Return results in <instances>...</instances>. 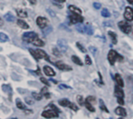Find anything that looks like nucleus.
Segmentation results:
<instances>
[{
    "mask_svg": "<svg viewBox=\"0 0 133 119\" xmlns=\"http://www.w3.org/2000/svg\"><path fill=\"white\" fill-rule=\"evenodd\" d=\"M108 59L110 62V64L111 66H114L115 62L118 60V61H122L123 60V57L121 56L120 55H118V53L116 52V51L114 50H110V51L108 52Z\"/></svg>",
    "mask_w": 133,
    "mask_h": 119,
    "instance_id": "f257e3e1",
    "label": "nucleus"
},
{
    "mask_svg": "<svg viewBox=\"0 0 133 119\" xmlns=\"http://www.w3.org/2000/svg\"><path fill=\"white\" fill-rule=\"evenodd\" d=\"M118 26L120 30L123 32L125 34H129V33H131L132 31V26L128 24L125 21H121V22L118 23Z\"/></svg>",
    "mask_w": 133,
    "mask_h": 119,
    "instance_id": "f03ea898",
    "label": "nucleus"
},
{
    "mask_svg": "<svg viewBox=\"0 0 133 119\" xmlns=\"http://www.w3.org/2000/svg\"><path fill=\"white\" fill-rule=\"evenodd\" d=\"M37 36H38L35 32L30 31V32H25L23 34V40L27 43H32L33 40Z\"/></svg>",
    "mask_w": 133,
    "mask_h": 119,
    "instance_id": "7ed1b4c3",
    "label": "nucleus"
},
{
    "mask_svg": "<svg viewBox=\"0 0 133 119\" xmlns=\"http://www.w3.org/2000/svg\"><path fill=\"white\" fill-rule=\"evenodd\" d=\"M42 117L46 118H58V112L51 109V110H47V111H44L42 112L41 114Z\"/></svg>",
    "mask_w": 133,
    "mask_h": 119,
    "instance_id": "20e7f679",
    "label": "nucleus"
},
{
    "mask_svg": "<svg viewBox=\"0 0 133 119\" xmlns=\"http://www.w3.org/2000/svg\"><path fill=\"white\" fill-rule=\"evenodd\" d=\"M69 20L71 21V24H76L77 23H83V17H81V15L73 13L72 15L69 16Z\"/></svg>",
    "mask_w": 133,
    "mask_h": 119,
    "instance_id": "39448f33",
    "label": "nucleus"
},
{
    "mask_svg": "<svg viewBox=\"0 0 133 119\" xmlns=\"http://www.w3.org/2000/svg\"><path fill=\"white\" fill-rule=\"evenodd\" d=\"M37 24L38 25V26L41 29H44L48 24V20L45 17H38L37 18Z\"/></svg>",
    "mask_w": 133,
    "mask_h": 119,
    "instance_id": "423d86ee",
    "label": "nucleus"
},
{
    "mask_svg": "<svg viewBox=\"0 0 133 119\" xmlns=\"http://www.w3.org/2000/svg\"><path fill=\"white\" fill-rule=\"evenodd\" d=\"M124 17L127 20H129V21H132L133 20V9L131 7L127 6L125 8Z\"/></svg>",
    "mask_w": 133,
    "mask_h": 119,
    "instance_id": "0eeeda50",
    "label": "nucleus"
},
{
    "mask_svg": "<svg viewBox=\"0 0 133 119\" xmlns=\"http://www.w3.org/2000/svg\"><path fill=\"white\" fill-rule=\"evenodd\" d=\"M55 66H57L60 70H62V71H71V70H72V68L71 66H68V65L65 64V63H62L60 61L55 62Z\"/></svg>",
    "mask_w": 133,
    "mask_h": 119,
    "instance_id": "6e6552de",
    "label": "nucleus"
},
{
    "mask_svg": "<svg viewBox=\"0 0 133 119\" xmlns=\"http://www.w3.org/2000/svg\"><path fill=\"white\" fill-rule=\"evenodd\" d=\"M57 45L58 46V48H60V50L62 52H66L68 49V45H67V43L65 40L63 39H58L57 41Z\"/></svg>",
    "mask_w": 133,
    "mask_h": 119,
    "instance_id": "1a4fd4ad",
    "label": "nucleus"
},
{
    "mask_svg": "<svg viewBox=\"0 0 133 119\" xmlns=\"http://www.w3.org/2000/svg\"><path fill=\"white\" fill-rule=\"evenodd\" d=\"M44 72L45 73L46 75H47V76H55V75H56L55 72L53 70L52 68H51L50 66H44Z\"/></svg>",
    "mask_w": 133,
    "mask_h": 119,
    "instance_id": "9d476101",
    "label": "nucleus"
},
{
    "mask_svg": "<svg viewBox=\"0 0 133 119\" xmlns=\"http://www.w3.org/2000/svg\"><path fill=\"white\" fill-rule=\"evenodd\" d=\"M121 86H115L114 87V95L117 97H123L125 96V94H124V91L123 90H121V88H120Z\"/></svg>",
    "mask_w": 133,
    "mask_h": 119,
    "instance_id": "9b49d317",
    "label": "nucleus"
},
{
    "mask_svg": "<svg viewBox=\"0 0 133 119\" xmlns=\"http://www.w3.org/2000/svg\"><path fill=\"white\" fill-rule=\"evenodd\" d=\"M31 44H33L34 45L38 46V47H44V42L42 40H41L38 37V36H37L35 37V38L33 40V41H32Z\"/></svg>",
    "mask_w": 133,
    "mask_h": 119,
    "instance_id": "f8f14e48",
    "label": "nucleus"
},
{
    "mask_svg": "<svg viewBox=\"0 0 133 119\" xmlns=\"http://www.w3.org/2000/svg\"><path fill=\"white\" fill-rule=\"evenodd\" d=\"M114 112H115L116 115L122 116V117H125L127 115V112H126L125 109V108H123V107H117L115 109V111H114Z\"/></svg>",
    "mask_w": 133,
    "mask_h": 119,
    "instance_id": "ddd939ff",
    "label": "nucleus"
},
{
    "mask_svg": "<svg viewBox=\"0 0 133 119\" xmlns=\"http://www.w3.org/2000/svg\"><path fill=\"white\" fill-rule=\"evenodd\" d=\"M58 104L62 106V107H69L71 108V106L72 104V103L70 102L67 99H61L58 100Z\"/></svg>",
    "mask_w": 133,
    "mask_h": 119,
    "instance_id": "4468645a",
    "label": "nucleus"
},
{
    "mask_svg": "<svg viewBox=\"0 0 133 119\" xmlns=\"http://www.w3.org/2000/svg\"><path fill=\"white\" fill-rule=\"evenodd\" d=\"M115 80H116V82H117V83H118V85L119 86H121V87H124V86H125V84H124V81H123V79H122V78H121V75L120 74H118V73H117L116 75H115Z\"/></svg>",
    "mask_w": 133,
    "mask_h": 119,
    "instance_id": "2eb2a0df",
    "label": "nucleus"
},
{
    "mask_svg": "<svg viewBox=\"0 0 133 119\" xmlns=\"http://www.w3.org/2000/svg\"><path fill=\"white\" fill-rule=\"evenodd\" d=\"M68 9H69V10L72 13H76V14H79V15L82 14V10L80 9H79L78 7L75 6L70 5V6H68Z\"/></svg>",
    "mask_w": 133,
    "mask_h": 119,
    "instance_id": "dca6fc26",
    "label": "nucleus"
},
{
    "mask_svg": "<svg viewBox=\"0 0 133 119\" xmlns=\"http://www.w3.org/2000/svg\"><path fill=\"white\" fill-rule=\"evenodd\" d=\"M17 24L20 27H21L22 29H25V30H27L29 28V25L26 24L25 21L22 20H17Z\"/></svg>",
    "mask_w": 133,
    "mask_h": 119,
    "instance_id": "f3484780",
    "label": "nucleus"
},
{
    "mask_svg": "<svg viewBox=\"0 0 133 119\" xmlns=\"http://www.w3.org/2000/svg\"><path fill=\"white\" fill-rule=\"evenodd\" d=\"M76 29L77 30L78 32H79V33H81V34L86 33V26H84L81 23L79 24H76Z\"/></svg>",
    "mask_w": 133,
    "mask_h": 119,
    "instance_id": "a211bd4d",
    "label": "nucleus"
},
{
    "mask_svg": "<svg viewBox=\"0 0 133 119\" xmlns=\"http://www.w3.org/2000/svg\"><path fill=\"white\" fill-rule=\"evenodd\" d=\"M17 16L20 17H22V18H25V17H27V13H26L24 9H17Z\"/></svg>",
    "mask_w": 133,
    "mask_h": 119,
    "instance_id": "6ab92c4d",
    "label": "nucleus"
},
{
    "mask_svg": "<svg viewBox=\"0 0 133 119\" xmlns=\"http://www.w3.org/2000/svg\"><path fill=\"white\" fill-rule=\"evenodd\" d=\"M37 53H38V58L41 59V58H47V55L44 51L41 50V49H37L36 50Z\"/></svg>",
    "mask_w": 133,
    "mask_h": 119,
    "instance_id": "aec40b11",
    "label": "nucleus"
},
{
    "mask_svg": "<svg viewBox=\"0 0 133 119\" xmlns=\"http://www.w3.org/2000/svg\"><path fill=\"white\" fill-rule=\"evenodd\" d=\"M72 61L75 64L78 65V66H83V62L81 61V59L76 55H72Z\"/></svg>",
    "mask_w": 133,
    "mask_h": 119,
    "instance_id": "412c9836",
    "label": "nucleus"
},
{
    "mask_svg": "<svg viewBox=\"0 0 133 119\" xmlns=\"http://www.w3.org/2000/svg\"><path fill=\"white\" fill-rule=\"evenodd\" d=\"M4 18L6 19V20L8 21V22H13V21L16 20L14 16L10 13H7L6 15L4 16Z\"/></svg>",
    "mask_w": 133,
    "mask_h": 119,
    "instance_id": "4be33fe9",
    "label": "nucleus"
},
{
    "mask_svg": "<svg viewBox=\"0 0 133 119\" xmlns=\"http://www.w3.org/2000/svg\"><path fill=\"white\" fill-rule=\"evenodd\" d=\"M53 30V28L51 26H46L45 28H44L43 31H42V33H43V35L44 36H47L49 34H51Z\"/></svg>",
    "mask_w": 133,
    "mask_h": 119,
    "instance_id": "5701e85b",
    "label": "nucleus"
},
{
    "mask_svg": "<svg viewBox=\"0 0 133 119\" xmlns=\"http://www.w3.org/2000/svg\"><path fill=\"white\" fill-rule=\"evenodd\" d=\"M108 34L111 36V41H112V43L114 45H116L117 44V42H118V41H117V34H115V33H114V32H112V31H109L108 32Z\"/></svg>",
    "mask_w": 133,
    "mask_h": 119,
    "instance_id": "b1692460",
    "label": "nucleus"
},
{
    "mask_svg": "<svg viewBox=\"0 0 133 119\" xmlns=\"http://www.w3.org/2000/svg\"><path fill=\"white\" fill-rule=\"evenodd\" d=\"M9 40V37L6 34H5L4 33H2V32L0 33V42L4 43V42L8 41Z\"/></svg>",
    "mask_w": 133,
    "mask_h": 119,
    "instance_id": "393cba45",
    "label": "nucleus"
},
{
    "mask_svg": "<svg viewBox=\"0 0 133 119\" xmlns=\"http://www.w3.org/2000/svg\"><path fill=\"white\" fill-rule=\"evenodd\" d=\"M17 107L20 110H25L26 109V106L23 104V102H21L20 99H17Z\"/></svg>",
    "mask_w": 133,
    "mask_h": 119,
    "instance_id": "a878e982",
    "label": "nucleus"
},
{
    "mask_svg": "<svg viewBox=\"0 0 133 119\" xmlns=\"http://www.w3.org/2000/svg\"><path fill=\"white\" fill-rule=\"evenodd\" d=\"M101 15H102V17H105V18H108L111 17V13L110 12L108 11V9H102V11H101Z\"/></svg>",
    "mask_w": 133,
    "mask_h": 119,
    "instance_id": "bb28decb",
    "label": "nucleus"
},
{
    "mask_svg": "<svg viewBox=\"0 0 133 119\" xmlns=\"http://www.w3.org/2000/svg\"><path fill=\"white\" fill-rule=\"evenodd\" d=\"M100 109H101L102 111H106L107 113H109V111L108 110L107 107H106V106L104 105V100H103L102 99H100Z\"/></svg>",
    "mask_w": 133,
    "mask_h": 119,
    "instance_id": "cd10ccee",
    "label": "nucleus"
},
{
    "mask_svg": "<svg viewBox=\"0 0 133 119\" xmlns=\"http://www.w3.org/2000/svg\"><path fill=\"white\" fill-rule=\"evenodd\" d=\"M85 106H86V107L87 108V110L89 111L90 112H94L95 111V109H94V107L91 105V104L90 103H89L88 101L86 100V102H85Z\"/></svg>",
    "mask_w": 133,
    "mask_h": 119,
    "instance_id": "c85d7f7f",
    "label": "nucleus"
},
{
    "mask_svg": "<svg viewBox=\"0 0 133 119\" xmlns=\"http://www.w3.org/2000/svg\"><path fill=\"white\" fill-rule=\"evenodd\" d=\"M31 95H32V96H33L36 100H41V98H42V96H41V94L35 93V92H33V93L31 94Z\"/></svg>",
    "mask_w": 133,
    "mask_h": 119,
    "instance_id": "c756f323",
    "label": "nucleus"
},
{
    "mask_svg": "<svg viewBox=\"0 0 133 119\" xmlns=\"http://www.w3.org/2000/svg\"><path fill=\"white\" fill-rule=\"evenodd\" d=\"M86 33L88 35H92L93 34V30L91 26H86Z\"/></svg>",
    "mask_w": 133,
    "mask_h": 119,
    "instance_id": "7c9ffc66",
    "label": "nucleus"
},
{
    "mask_svg": "<svg viewBox=\"0 0 133 119\" xmlns=\"http://www.w3.org/2000/svg\"><path fill=\"white\" fill-rule=\"evenodd\" d=\"M76 100H77V102L79 103V104L81 105V106L85 104V102H84V100H83V97L82 96H80V95H78V96H77Z\"/></svg>",
    "mask_w": 133,
    "mask_h": 119,
    "instance_id": "2f4dec72",
    "label": "nucleus"
},
{
    "mask_svg": "<svg viewBox=\"0 0 133 119\" xmlns=\"http://www.w3.org/2000/svg\"><path fill=\"white\" fill-rule=\"evenodd\" d=\"M76 47L81 51V52H83V53H86L87 52V49L85 48H83V46L80 44V43L76 42Z\"/></svg>",
    "mask_w": 133,
    "mask_h": 119,
    "instance_id": "473e14b6",
    "label": "nucleus"
},
{
    "mask_svg": "<svg viewBox=\"0 0 133 119\" xmlns=\"http://www.w3.org/2000/svg\"><path fill=\"white\" fill-rule=\"evenodd\" d=\"M29 51H30V53L31 54V55L34 56V58L36 59V60L39 59V58H38V53H37L36 50H34V49H31V48H30Z\"/></svg>",
    "mask_w": 133,
    "mask_h": 119,
    "instance_id": "72a5a7b5",
    "label": "nucleus"
},
{
    "mask_svg": "<svg viewBox=\"0 0 133 119\" xmlns=\"http://www.w3.org/2000/svg\"><path fill=\"white\" fill-rule=\"evenodd\" d=\"M87 101H88L90 104H95L96 103V98L93 96H89L86 99Z\"/></svg>",
    "mask_w": 133,
    "mask_h": 119,
    "instance_id": "f704fd0d",
    "label": "nucleus"
},
{
    "mask_svg": "<svg viewBox=\"0 0 133 119\" xmlns=\"http://www.w3.org/2000/svg\"><path fill=\"white\" fill-rule=\"evenodd\" d=\"M52 52H53V55H55L56 57H61V53L59 52V51L58 50V48H53Z\"/></svg>",
    "mask_w": 133,
    "mask_h": 119,
    "instance_id": "c9c22d12",
    "label": "nucleus"
},
{
    "mask_svg": "<svg viewBox=\"0 0 133 119\" xmlns=\"http://www.w3.org/2000/svg\"><path fill=\"white\" fill-rule=\"evenodd\" d=\"M85 63H86V65H87V66H90V65L92 64V60L89 55H87L85 57Z\"/></svg>",
    "mask_w": 133,
    "mask_h": 119,
    "instance_id": "e433bc0d",
    "label": "nucleus"
},
{
    "mask_svg": "<svg viewBox=\"0 0 133 119\" xmlns=\"http://www.w3.org/2000/svg\"><path fill=\"white\" fill-rule=\"evenodd\" d=\"M89 51L91 52L92 54L95 55V53L97 51V48H95V47H93V46H89Z\"/></svg>",
    "mask_w": 133,
    "mask_h": 119,
    "instance_id": "4c0bfd02",
    "label": "nucleus"
},
{
    "mask_svg": "<svg viewBox=\"0 0 133 119\" xmlns=\"http://www.w3.org/2000/svg\"><path fill=\"white\" fill-rule=\"evenodd\" d=\"M47 12L48 13L51 17H55V13L53 11V10L50 9H47Z\"/></svg>",
    "mask_w": 133,
    "mask_h": 119,
    "instance_id": "58836bf2",
    "label": "nucleus"
},
{
    "mask_svg": "<svg viewBox=\"0 0 133 119\" xmlns=\"http://www.w3.org/2000/svg\"><path fill=\"white\" fill-rule=\"evenodd\" d=\"M25 101L26 102V104H30V105H31V104H34V100H32L30 97H26L25 98Z\"/></svg>",
    "mask_w": 133,
    "mask_h": 119,
    "instance_id": "ea45409f",
    "label": "nucleus"
},
{
    "mask_svg": "<svg viewBox=\"0 0 133 119\" xmlns=\"http://www.w3.org/2000/svg\"><path fill=\"white\" fill-rule=\"evenodd\" d=\"M93 6L96 9H100V8H101V4L99 3V2H93Z\"/></svg>",
    "mask_w": 133,
    "mask_h": 119,
    "instance_id": "a19ab883",
    "label": "nucleus"
},
{
    "mask_svg": "<svg viewBox=\"0 0 133 119\" xmlns=\"http://www.w3.org/2000/svg\"><path fill=\"white\" fill-rule=\"evenodd\" d=\"M117 100H118V103L120 105H124V104H125L123 97H117Z\"/></svg>",
    "mask_w": 133,
    "mask_h": 119,
    "instance_id": "79ce46f5",
    "label": "nucleus"
},
{
    "mask_svg": "<svg viewBox=\"0 0 133 119\" xmlns=\"http://www.w3.org/2000/svg\"><path fill=\"white\" fill-rule=\"evenodd\" d=\"M41 82L43 83H44L46 86H50V83H49V82H48V81H47V80L45 78L41 77Z\"/></svg>",
    "mask_w": 133,
    "mask_h": 119,
    "instance_id": "37998d69",
    "label": "nucleus"
},
{
    "mask_svg": "<svg viewBox=\"0 0 133 119\" xmlns=\"http://www.w3.org/2000/svg\"><path fill=\"white\" fill-rule=\"evenodd\" d=\"M60 26H61L60 27H61L62 29H63V30H66V31H69V32H71V30H70L69 28H68V27H67V26H66L65 24H61Z\"/></svg>",
    "mask_w": 133,
    "mask_h": 119,
    "instance_id": "c03bdc74",
    "label": "nucleus"
},
{
    "mask_svg": "<svg viewBox=\"0 0 133 119\" xmlns=\"http://www.w3.org/2000/svg\"><path fill=\"white\" fill-rule=\"evenodd\" d=\"M59 88L60 89H64V88H65V89H72V87H71V86H66V85H65V84H62V85H60L59 86Z\"/></svg>",
    "mask_w": 133,
    "mask_h": 119,
    "instance_id": "a18cd8bd",
    "label": "nucleus"
},
{
    "mask_svg": "<svg viewBox=\"0 0 133 119\" xmlns=\"http://www.w3.org/2000/svg\"><path fill=\"white\" fill-rule=\"evenodd\" d=\"M47 93V87H43L41 89V94H44V96Z\"/></svg>",
    "mask_w": 133,
    "mask_h": 119,
    "instance_id": "49530a36",
    "label": "nucleus"
},
{
    "mask_svg": "<svg viewBox=\"0 0 133 119\" xmlns=\"http://www.w3.org/2000/svg\"><path fill=\"white\" fill-rule=\"evenodd\" d=\"M103 25H104V26H111L113 25V24H111L110 21H107V22H104V23L103 24Z\"/></svg>",
    "mask_w": 133,
    "mask_h": 119,
    "instance_id": "de8ad7c7",
    "label": "nucleus"
},
{
    "mask_svg": "<svg viewBox=\"0 0 133 119\" xmlns=\"http://www.w3.org/2000/svg\"><path fill=\"white\" fill-rule=\"evenodd\" d=\"M25 113H26V115H28L29 114H30V113H33V111H32L31 110L26 109H26H25Z\"/></svg>",
    "mask_w": 133,
    "mask_h": 119,
    "instance_id": "09e8293b",
    "label": "nucleus"
},
{
    "mask_svg": "<svg viewBox=\"0 0 133 119\" xmlns=\"http://www.w3.org/2000/svg\"><path fill=\"white\" fill-rule=\"evenodd\" d=\"M55 1L58 2H60V3H62V2H65L66 0H55Z\"/></svg>",
    "mask_w": 133,
    "mask_h": 119,
    "instance_id": "8fccbe9b",
    "label": "nucleus"
},
{
    "mask_svg": "<svg viewBox=\"0 0 133 119\" xmlns=\"http://www.w3.org/2000/svg\"><path fill=\"white\" fill-rule=\"evenodd\" d=\"M30 2L32 3V4H35L36 3V0H29Z\"/></svg>",
    "mask_w": 133,
    "mask_h": 119,
    "instance_id": "3c124183",
    "label": "nucleus"
},
{
    "mask_svg": "<svg viewBox=\"0 0 133 119\" xmlns=\"http://www.w3.org/2000/svg\"><path fill=\"white\" fill-rule=\"evenodd\" d=\"M50 80L51 81V82H53V83H54L57 84V81H55V80H54V79H50Z\"/></svg>",
    "mask_w": 133,
    "mask_h": 119,
    "instance_id": "603ef678",
    "label": "nucleus"
},
{
    "mask_svg": "<svg viewBox=\"0 0 133 119\" xmlns=\"http://www.w3.org/2000/svg\"><path fill=\"white\" fill-rule=\"evenodd\" d=\"M128 2H129V3L130 4H133V0H127Z\"/></svg>",
    "mask_w": 133,
    "mask_h": 119,
    "instance_id": "864d4df0",
    "label": "nucleus"
}]
</instances>
